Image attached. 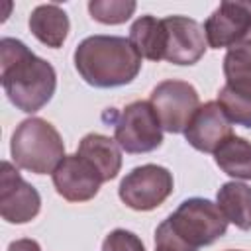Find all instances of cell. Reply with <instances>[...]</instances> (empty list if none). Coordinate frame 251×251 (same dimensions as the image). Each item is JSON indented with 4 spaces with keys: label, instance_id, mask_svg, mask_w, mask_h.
<instances>
[{
    "label": "cell",
    "instance_id": "obj_14",
    "mask_svg": "<svg viewBox=\"0 0 251 251\" xmlns=\"http://www.w3.org/2000/svg\"><path fill=\"white\" fill-rule=\"evenodd\" d=\"M27 25H29V31L33 33V37L51 49L63 47V43L69 35V29H71L67 12L57 4L35 6L29 14Z\"/></svg>",
    "mask_w": 251,
    "mask_h": 251
},
{
    "label": "cell",
    "instance_id": "obj_4",
    "mask_svg": "<svg viewBox=\"0 0 251 251\" xmlns=\"http://www.w3.org/2000/svg\"><path fill=\"white\" fill-rule=\"evenodd\" d=\"M10 155L16 167L33 175H47L67 157L61 133L43 118L20 122L10 139Z\"/></svg>",
    "mask_w": 251,
    "mask_h": 251
},
{
    "label": "cell",
    "instance_id": "obj_6",
    "mask_svg": "<svg viewBox=\"0 0 251 251\" xmlns=\"http://www.w3.org/2000/svg\"><path fill=\"white\" fill-rule=\"evenodd\" d=\"M175 188L173 173L161 165H141L131 169L120 182L118 196L120 200L135 210V212H149L159 208Z\"/></svg>",
    "mask_w": 251,
    "mask_h": 251
},
{
    "label": "cell",
    "instance_id": "obj_16",
    "mask_svg": "<svg viewBox=\"0 0 251 251\" xmlns=\"http://www.w3.org/2000/svg\"><path fill=\"white\" fill-rule=\"evenodd\" d=\"M129 43L141 59L163 61L165 55V25L155 16H141L129 27Z\"/></svg>",
    "mask_w": 251,
    "mask_h": 251
},
{
    "label": "cell",
    "instance_id": "obj_3",
    "mask_svg": "<svg viewBox=\"0 0 251 251\" xmlns=\"http://www.w3.org/2000/svg\"><path fill=\"white\" fill-rule=\"evenodd\" d=\"M227 220L216 202L208 198H186L155 229V245L175 251H198L212 245L227 231Z\"/></svg>",
    "mask_w": 251,
    "mask_h": 251
},
{
    "label": "cell",
    "instance_id": "obj_7",
    "mask_svg": "<svg viewBox=\"0 0 251 251\" xmlns=\"http://www.w3.org/2000/svg\"><path fill=\"white\" fill-rule=\"evenodd\" d=\"M149 102L161 122L163 131L184 133L188 122L200 108L196 88L186 80L169 78L159 82L149 96Z\"/></svg>",
    "mask_w": 251,
    "mask_h": 251
},
{
    "label": "cell",
    "instance_id": "obj_22",
    "mask_svg": "<svg viewBox=\"0 0 251 251\" xmlns=\"http://www.w3.org/2000/svg\"><path fill=\"white\" fill-rule=\"evenodd\" d=\"M8 251H41V247H39V243H37L35 239L24 237V239L12 241V243L8 245Z\"/></svg>",
    "mask_w": 251,
    "mask_h": 251
},
{
    "label": "cell",
    "instance_id": "obj_15",
    "mask_svg": "<svg viewBox=\"0 0 251 251\" xmlns=\"http://www.w3.org/2000/svg\"><path fill=\"white\" fill-rule=\"evenodd\" d=\"M216 204L229 224L243 231L251 229V186L237 180L224 182L216 194Z\"/></svg>",
    "mask_w": 251,
    "mask_h": 251
},
{
    "label": "cell",
    "instance_id": "obj_17",
    "mask_svg": "<svg viewBox=\"0 0 251 251\" xmlns=\"http://www.w3.org/2000/svg\"><path fill=\"white\" fill-rule=\"evenodd\" d=\"M231 124L251 129V78H233L218 92L216 100Z\"/></svg>",
    "mask_w": 251,
    "mask_h": 251
},
{
    "label": "cell",
    "instance_id": "obj_12",
    "mask_svg": "<svg viewBox=\"0 0 251 251\" xmlns=\"http://www.w3.org/2000/svg\"><path fill=\"white\" fill-rule=\"evenodd\" d=\"M231 133V122L216 100L202 104L184 129L190 147L202 153H214Z\"/></svg>",
    "mask_w": 251,
    "mask_h": 251
},
{
    "label": "cell",
    "instance_id": "obj_13",
    "mask_svg": "<svg viewBox=\"0 0 251 251\" xmlns=\"http://www.w3.org/2000/svg\"><path fill=\"white\" fill-rule=\"evenodd\" d=\"M76 153L84 157L102 176L104 182L114 180L122 169V151L116 139L102 135V133H86L80 143Z\"/></svg>",
    "mask_w": 251,
    "mask_h": 251
},
{
    "label": "cell",
    "instance_id": "obj_5",
    "mask_svg": "<svg viewBox=\"0 0 251 251\" xmlns=\"http://www.w3.org/2000/svg\"><path fill=\"white\" fill-rule=\"evenodd\" d=\"M114 122V139L129 155L149 153L161 147L163 127L161 122L147 100H135L127 104L122 112L116 114Z\"/></svg>",
    "mask_w": 251,
    "mask_h": 251
},
{
    "label": "cell",
    "instance_id": "obj_8",
    "mask_svg": "<svg viewBox=\"0 0 251 251\" xmlns=\"http://www.w3.org/2000/svg\"><path fill=\"white\" fill-rule=\"evenodd\" d=\"M41 210V196L33 184L22 178L10 161H2L0 173V216L8 224H27Z\"/></svg>",
    "mask_w": 251,
    "mask_h": 251
},
{
    "label": "cell",
    "instance_id": "obj_20",
    "mask_svg": "<svg viewBox=\"0 0 251 251\" xmlns=\"http://www.w3.org/2000/svg\"><path fill=\"white\" fill-rule=\"evenodd\" d=\"M224 75L226 80L251 78V31L227 49L224 57Z\"/></svg>",
    "mask_w": 251,
    "mask_h": 251
},
{
    "label": "cell",
    "instance_id": "obj_18",
    "mask_svg": "<svg viewBox=\"0 0 251 251\" xmlns=\"http://www.w3.org/2000/svg\"><path fill=\"white\" fill-rule=\"evenodd\" d=\"M216 165L235 180H251V141L239 135H229L216 151Z\"/></svg>",
    "mask_w": 251,
    "mask_h": 251
},
{
    "label": "cell",
    "instance_id": "obj_19",
    "mask_svg": "<svg viewBox=\"0 0 251 251\" xmlns=\"http://www.w3.org/2000/svg\"><path fill=\"white\" fill-rule=\"evenodd\" d=\"M135 8L137 4L133 0H90L88 2V12L92 20L106 25L126 24L133 16Z\"/></svg>",
    "mask_w": 251,
    "mask_h": 251
},
{
    "label": "cell",
    "instance_id": "obj_24",
    "mask_svg": "<svg viewBox=\"0 0 251 251\" xmlns=\"http://www.w3.org/2000/svg\"><path fill=\"white\" fill-rule=\"evenodd\" d=\"M227 251H237V249H227Z\"/></svg>",
    "mask_w": 251,
    "mask_h": 251
},
{
    "label": "cell",
    "instance_id": "obj_1",
    "mask_svg": "<svg viewBox=\"0 0 251 251\" xmlns=\"http://www.w3.org/2000/svg\"><path fill=\"white\" fill-rule=\"evenodd\" d=\"M0 80L8 100L25 114L47 106L57 88L53 65L14 37L0 39Z\"/></svg>",
    "mask_w": 251,
    "mask_h": 251
},
{
    "label": "cell",
    "instance_id": "obj_9",
    "mask_svg": "<svg viewBox=\"0 0 251 251\" xmlns=\"http://www.w3.org/2000/svg\"><path fill=\"white\" fill-rule=\"evenodd\" d=\"M165 25V55L163 61H169L178 67L196 65L206 53V35L204 27L188 16H167L163 18Z\"/></svg>",
    "mask_w": 251,
    "mask_h": 251
},
{
    "label": "cell",
    "instance_id": "obj_2",
    "mask_svg": "<svg viewBox=\"0 0 251 251\" xmlns=\"http://www.w3.org/2000/svg\"><path fill=\"white\" fill-rule=\"evenodd\" d=\"M80 78L94 88H116L133 82L141 71V57L120 35L84 37L73 55Z\"/></svg>",
    "mask_w": 251,
    "mask_h": 251
},
{
    "label": "cell",
    "instance_id": "obj_21",
    "mask_svg": "<svg viewBox=\"0 0 251 251\" xmlns=\"http://www.w3.org/2000/svg\"><path fill=\"white\" fill-rule=\"evenodd\" d=\"M102 251H145V245L133 231L118 227L104 237Z\"/></svg>",
    "mask_w": 251,
    "mask_h": 251
},
{
    "label": "cell",
    "instance_id": "obj_11",
    "mask_svg": "<svg viewBox=\"0 0 251 251\" xmlns=\"http://www.w3.org/2000/svg\"><path fill=\"white\" fill-rule=\"evenodd\" d=\"M251 31V2H220L204 22L206 43L212 49L235 45Z\"/></svg>",
    "mask_w": 251,
    "mask_h": 251
},
{
    "label": "cell",
    "instance_id": "obj_10",
    "mask_svg": "<svg viewBox=\"0 0 251 251\" xmlns=\"http://www.w3.org/2000/svg\"><path fill=\"white\" fill-rule=\"evenodd\" d=\"M51 180L59 196L76 204L92 200L104 182L100 173L78 153L67 155L51 173Z\"/></svg>",
    "mask_w": 251,
    "mask_h": 251
},
{
    "label": "cell",
    "instance_id": "obj_23",
    "mask_svg": "<svg viewBox=\"0 0 251 251\" xmlns=\"http://www.w3.org/2000/svg\"><path fill=\"white\" fill-rule=\"evenodd\" d=\"M155 251H175V249H171L167 245H155Z\"/></svg>",
    "mask_w": 251,
    "mask_h": 251
}]
</instances>
